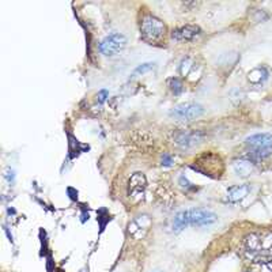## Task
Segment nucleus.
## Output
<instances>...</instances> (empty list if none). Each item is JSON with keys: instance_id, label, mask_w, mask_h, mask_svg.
Masks as SVG:
<instances>
[{"instance_id": "f257e3e1", "label": "nucleus", "mask_w": 272, "mask_h": 272, "mask_svg": "<svg viewBox=\"0 0 272 272\" xmlns=\"http://www.w3.org/2000/svg\"><path fill=\"white\" fill-rule=\"evenodd\" d=\"M244 256L252 264L272 259V231L251 233L244 240Z\"/></svg>"}, {"instance_id": "f03ea898", "label": "nucleus", "mask_w": 272, "mask_h": 272, "mask_svg": "<svg viewBox=\"0 0 272 272\" xmlns=\"http://www.w3.org/2000/svg\"><path fill=\"white\" fill-rule=\"evenodd\" d=\"M245 145L249 151V159L256 164L272 155V133L261 132L251 135L245 139Z\"/></svg>"}, {"instance_id": "7ed1b4c3", "label": "nucleus", "mask_w": 272, "mask_h": 272, "mask_svg": "<svg viewBox=\"0 0 272 272\" xmlns=\"http://www.w3.org/2000/svg\"><path fill=\"white\" fill-rule=\"evenodd\" d=\"M142 37L148 42H158L166 33L165 23L154 15H146L140 25Z\"/></svg>"}, {"instance_id": "20e7f679", "label": "nucleus", "mask_w": 272, "mask_h": 272, "mask_svg": "<svg viewBox=\"0 0 272 272\" xmlns=\"http://www.w3.org/2000/svg\"><path fill=\"white\" fill-rule=\"evenodd\" d=\"M204 114V108L197 102H183L170 110V117L176 121H193Z\"/></svg>"}, {"instance_id": "39448f33", "label": "nucleus", "mask_w": 272, "mask_h": 272, "mask_svg": "<svg viewBox=\"0 0 272 272\" xmlns=\"http://www.w3.org/2000/svg\"><path fill=\"white\" fill-rule=\"evenodd\" d=\"M188 226L193 228H207L218 222V215L215 212L204 209H185Z\"/></svg>"}, {"instance_id": "423d86ee", "label": "nucleus", "mask_w": 272, "mask_h": 272, "mask_svg": "<svg viewBox=\"0 0 272 272\" xmlns=\"http://www.w3.org/2000/svg\"><path fill=\"white\" fill-rule=\"evenodd\" d=\"M127 45V38L121 33H112L100 42V52L104 56H116Z\"/></svg>"}, {"instance_id": "0eeeda50", "label": "nucleus", "mask_w": 272, "mask_h": 272, "mask_svg": "<svg viewBox=\"0 0 272 272\" xmlns=\"http://www.w3.org/2000/svg\"><path fill=\"white\" fill-rule=\"evenodd\" d=\"M204 138H206L204 133L200 132V131H183V132L176 135L174 142L178 147L189 150V148H193V147L203 143Z\"/></svg>"}, {"instance_id": "6e6552de", "label": "nucleus", "mask_w": 272, "mask_h": 272, "mask_svg": "<svg viewBox=\"0 0 272 272\" xmlns=\"http://www.w3.org/2000/svg\"><path fill=\"white\" fill-rule=\"evenodd\" d=\"M200 27L196 25H185L174 29L171 33V37L174 38L176 41H190L195 40L197 36H200Z\"/></svg>"}, {"instance_id": "1a4fd4ad", "label": "nucleus", "mask_w": 272, "mask_h": 272, "mask_svg": "<svg viewBox=\"0 0 272 272\" xmlns=\"http://www.w3.org/2000/svg\"><path fill=\"white\" fill-rule=\"evenodd\" d=\"M256 169V164L252 159L249 158H240L235 159L233 162V170L237 176L240 177H248L251 176Z\"/></svg>"}, {"instance_id": "9d476101", "label": "nucleus", "mask_w": 272, "mask_h": 272, "mask_svg": "<svg viewBox=\"0 0 272 272\" xmlns=\"http://www.w3.org/2000/svg\"><path fill=\"white\" fill-rule=\"evenodd\" d=\"M251 193V185L249 184H241L234 185L228 189V200L230 203H240Z\"/></svg>"}, {"instance_id": "9b49d317", "label": "nucleus", "mask_w": 272, "mask_h": 272, "mask_svg": "<svg viewBox=\"0 0 272 272\" xmlns=\"http://www.w3.org/2000/svg\"><path fill=\"white\" fill-rule=\"evenodd\" d=\"M146 188V178L142 173H135L129 180V195H139Z\"/></svg>"}, {"instance_id": "f8f14e48", "label": "nucleus", "mask_w": 272, "mask_h": 272, "mask_svg": "<svg viewBox=\"0 0 272 272\" xmlns=\"http://www.w3.org/2000/svg\"><path fill=\"white\" fill-rule=\"evenodd\" d=\"M268 78V72L264 67H257V68H253L248 74V79L249 82L254 83V84H259V83H263Z\"/></svg>"}, {"instance_id": "ddd939ff", "label": "nucleus", "mask_w": 272, "mask_h": 272, "mask_svg": "<svg viewBox=\"0 0 272 272\" xmlns=\"http://www.w3.org/2000/svg\"><path fill=\"white\" fill-rule=\"evenodd\" d=\"M167 86H169V89L171 90L173 94L178 95L181 91H183V82H181L178 78H174V76L167 81Z\"/></svg>"}, {"instance_id": "4468645a", "label": "nucleus", "mask_w": 272, "mask_h": 272, "mask_svg": "<svg viewBox=\"0 0 272 272\" xmlns=\"http://www.w3.org/2000/svg\"><path fill=\"white\" fill-rule=\"evenodd\" d=\"M155 68V63H143L140 64V65H138L136 68H135V71H133V76L136 75H145L146 72H150V71H152Z\"/></svg>"}, {"instance_id": "2eb2a0df", "label": "nucleus", "mask_w": 272, "mask_h": 272, "mask_svg": "<svg viewBox=\"0 0 272 272\" xmlns=\"http://www.w3.org/2000/svg\"><path fill=\"white\" fill-rule=\"evenodd\" d=\"M173 164H174V159H173L171 155H169V154H164L162 155V165L164 166H171Z\"/></svg>"}, {"instance_id": "dca6fc26", "label": "nucleus", "mask_w": 272, "mask_h": 272, "mask_svg": "<svg viewBox=\"0 0 272 272\" xmlns=\"http://www.w3.org/2000/svg\"><path fill=\"white\" fill-rule=\"evenodd\" d=\"M106 97H108V91L106 90H101L100 91V95H98V98H100V102H105V100H106Z\"/></svg>"}]
</instances>
